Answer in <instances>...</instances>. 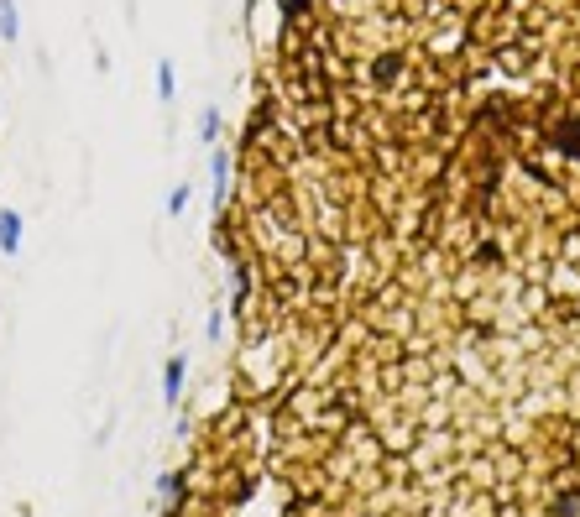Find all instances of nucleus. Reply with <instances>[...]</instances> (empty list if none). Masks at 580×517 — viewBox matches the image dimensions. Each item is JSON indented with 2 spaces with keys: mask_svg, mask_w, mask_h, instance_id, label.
Returning <instances> with one entry per match:
<instances>
[{
  "mask_svg": "<svg viewBox=\"0 0 580 517\" xmlns=\"http://www.w3.org/2000/svg\"><path fill=\"white\" fill-rule=\"evenodd\" d=\"M199 141H204V147H215V141H220V110L215 105L199 110Z\"/></svg>",
  "mask_w": 580,
  "mask_h": 517,
  "instance_id": "423d86ee",
  "label": "nucleus"
},
{
  "mask_svg": "<svg viewBox=\"0 0 580 517\" xmlns=\"http://www.w3.org/2000/svg\"><path fill=\"white\" fill-rule=\"evenodd\" d=\"M0 42H21V11H16V0H0Z\"/></svg>",
  "mask_w": 580,
  "mask_h": 517,
  "instance_id": "39448f33",
  "label": "nucleus"
},
{
  "mask_svg": "<svg viewBox=\"0 0 580 517\" xmlns=\"http://www.w3.org/2000/svg\"><path fill=\"white\" fill-rule=\"evenodd\" d=\"M21 241H27L21 209H0V251H6V256H21Z\"/></svg>",
  "mask_w": 580,
  "mask_h": 517,
  "instance_id": "7ed1b4c3",
  "label": "nucleus"
},
{
  "mask_svg": "<svg viewBox=\"0 0 580 517\" xmlns=\"http://www.w3.org/2000/svg\"><path fill=\"white\" fill-rule=\"evenodd\" d=\"M178 100V74H173V58H157V105H173Z\"/></svg>",
  "mask_w": 580,
  "mask_h": 517,
  "instance_id": "20e7f679",
  "label": "nucleus"
},
{
  "mask_svg": "<svg viewBox=\"0 0 580 517\" xmlns=\"http://www.w3.org/2000/svg\"><path fill=\"white\" fill-rule=\"evenodd\" d=\"M189 199H194V188H189V183H178V188H173V194H168V215L178 220V215H183V209H189Z\"/></svg>",
  "mask_w": 580,
  "mask_h": 517,
  "instance_id": "6e6552de",
  "label": "nucleus"
},
{
  "mask_svg": "<svg viewBox=\"0 0 580 517\" xmlns=\"http://www.w3.org/2000/svg\"><path fill=\"white\" fill-rule=\"evenodd\" d=\"M183 387H189V356H183V350H173L168 356V366H162V403H178L183 397Z\"/></svg>",
  "mask_w": 580,
  "mask_h": 517,
  "instance_id": "f03ea898",
  "label": "nucleus"
},
{
  "mask_svg": "<svg viewBox=\"0 0 580 517\" xmlns=\"http://www.w3.org/2000/svg\"><path fill=\"white\" fill-rule=\"evenodd\" d=\"M183 517H580V0H272Z\"/></svg>",
  "mask_w": 580,
  "mask_h": 517,
  "instance_id": "f257e3e1",
  "label": "nucleus"
},
{
  "mask_svg": "<svg viewBox=\"0 0 580 517\" xmlns=\"http://www.w3.org/2000/svg\"><path fill=\"white\" fill-rule=\"evenodd\" d=\"M204 340H210V345L225 340V309H210V319H204Z\"/></svg>",
  "mask_w": 580,
  "mask_h": 517,
  "instance_id": "0eeeda50",
  "label": "nucleus"
}]
</instances>
